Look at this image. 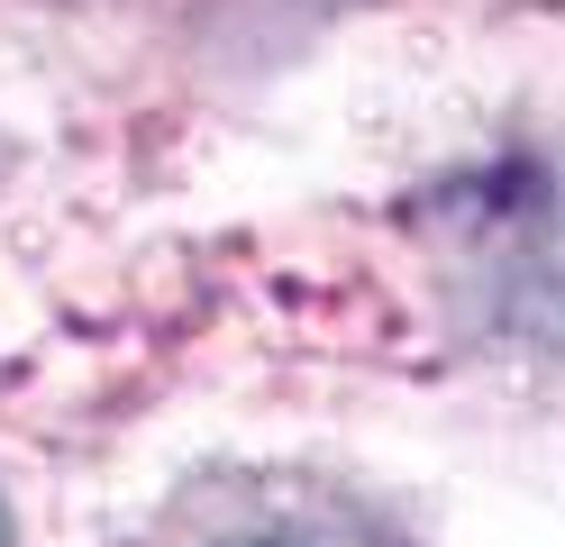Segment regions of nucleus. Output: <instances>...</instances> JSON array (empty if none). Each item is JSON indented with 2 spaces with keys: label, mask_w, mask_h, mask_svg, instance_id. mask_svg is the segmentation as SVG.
Segmentation results:
<instances>
[{
  "label": "nucleus",
  "mask_w": 565,
  "mask_h": 547,
  "mask_svg": "<svg viewBox=\"0 0 565 547\" xmlns=\"http://www.w3.org/2000/svg\"><path fill=\"white\" fill-rule=\"evenodd\" d=\"M456 283L475 311L520 347L565 356V146L556 156H511L475 182V201L447 219Z\"/></svg>",
  "instance_id": "f257e3e1"
},
{
  "label": "nucleus",
  "mask_w": 565,
  "mask_h": 547,
  "mask_svg": "<svg viewBox=\"0 0 565 547\" xmlns=\"http://www.w3.org/2000/svg\"><path fill=\"white\" fill-rule=\"evenodd\" d=\"M0 547H19V529H10V502H0Z\"/></svg>",
  "instance_id": "7ed1b4c3"
},
{
  "label": "nucleus",
  "mask_w": 565,
  "mask_h": 547,
  "mask_svg": "<svg viewBox=\"0 0 565 547\" xmlns=\"http://www.w3.org/2000/svg\"><path fill=\"white\" fill-rule=\"evenodd\" d=\"M246 547H374L356 529H274V538H246Z\"/></svg>",
  "instance_id": "f03ea898"
}]
</instances>
